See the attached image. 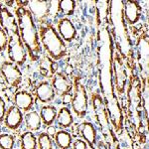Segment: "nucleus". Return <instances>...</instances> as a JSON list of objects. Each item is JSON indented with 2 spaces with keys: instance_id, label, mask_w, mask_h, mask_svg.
Returning a JSON list of instances; mask_svg holds the SVG:
<instances>
[{
  "instance_id": "1",
  "label": "nucleus",
  "mask_w": 149,
  "mask_h": 149,
  "mask_svg": "<svg viewBox=\"0 0 149 149\" xmlns=\"http://www.w3.org/2000/svg\"><path fill=\"white\" fill-rule=\"evenodd\" d=\"M97 43L100 93L104 100L110 124L113 128L114 133L119 138V136H121L124 132L125 116L119 98L115 93L113 85L112 59H113L114 42L109 24L97 28Z\"/></svg>"
},
{
  "instance_id": "2",
  "label": "nucleus",
  "mask_w": 149,
  "mask_h": 149,
  "mask_svg": "<svg viewBox=\"0 0 149 149\" xmlns=\"http://www.w3.org/2000/svg\"><path fill=\"white\" fill-rule=\"evenodd\" d=\"M109 21L114 47L118 50L129 73H137L133 41L123 18V1H109Z\"/></svg>"
},
{
  "instance_id": "3",
  "label": "nucleus",
  "mask_w": 149,
  "mask_h": 149,
  "mask_svg": "<svg viewBox=\"0 0 149 149\" xmlns=\"http://www.w3.org/2000/svg\"><path fill=\"white\" fill-rule=\"evenodd\" d=\"M16 4L18 6L15 8L14 15L17 20L19 36L27 50L29 59L32 62L40 61L43 49L40 43L38 25L26 7V1H16Z\"/></svg>"
},
{
  "instance_id": "4",
  "label": "nucleus",
  "mask_w": 149,
  "mask_h": 149,
  "mask_svg": "<svg viewBox=\"0 0 149 149\" xmlns=\"http://www.w3.org/2000/svg\"><path fill=\"white\" fill-rule=\"evenodd\" d=\"M40 43L43 51L54 62H58L67 56L68 47L58 34L56 27L52 22L38 26Z\"/></svg>"
},
{
  "instance_id": "5",
  "label": "nucleus",
  "mask_w": 149,
  "mask_h": 149,
  "mask_svg": "<svg viewBox=\"0 0 149 149\" xmlns=\"http://www.w3.org/2000/svg\"><path fill=\"white\" fill-rule=\"evenodd\" d=\"M134 57H135L137 73L141 83L148 81V62H149V42L147 29H142L133 42Z\"/></svg>"
},
{
  "instance_id": "6",
  "label": "nucleus",
  "mask_w": 149,
  "mask_h": 149,
  "mask_svg": "<svg viewBox=\"0 0 149 149\" xmlns=\"http://www.w3.org/2000/svg\"><path fill=\"white\" fill-rule=\"evenodd\" d=\"M73 98L71 102L72 111L79 118H85L88 112L90 97L88 91L79 76L73 78Z\"/></svg>"
},
{
  "instance_id": "7",
  "label": "nucleus",
  "mask_w": 149,
  "mask_h": 149,
  "mask_svg": "<svg viewBox=\"0 0 149 149\" xmlns=\"http://www.w3.org/2000/svg\"><path fill=\"white\" fill-rule=\"evenodd\" d=\"M112 73H113V85L115 93H116L118 98L122 97L125 95L129 72L123 59L119 54L118 50L115 47L113 50V59H112Z\"/></svg>"
},
{
  "instance_id": "8",
  "label": "nucleus",
  "mask_w": 149,
  "mask_h": 149,
  "mask_svg": "<svg viewBox=\"0 0 149 149\" xmlns=\"http://www.w3.org/2000/svg\"><path fill=\"white\" fill-rule=\"evenodd\" d=\"M6 54L8 60L13 64L17 65L18 67H23L27 61L28 54L27 50L24 46L22 40H21L19 32L11 35L9 37L8 46L6 49Z\"/></svg>"
},
{
  "instance_id": "9",
  "label": "nucleus",
  "mask_w": 149,
  "mask_h": 149,
  "mask_svg": "<svg viewBox=\"0 0 149 149\" xmlns=\"http://www.w3.org/2000/svg\"><path fill=\"white\" fill-rule=\"evenodd\" d=\"M0 74L10 88H17L23 81V73L20 67L10 61H3L0 64Z\"/></svg>"
},
{
  "instance_id": "10",
  "label": "nucleus",
  "mask_w": 149,
  "mask_h": 149,
  "mask_svg": "<svg viewBox=\"0 0 149 149\" xmlns=\"http://www.w3.org/2000/svg\"><path fill=\"white\" fill-rule=\"evenodd\" d=\"M26 7L30 13L32 14L36 24L38 26L43 25L49 22L50 19V9L49 1H39V0H32L26 1Z\"/></svg>"
},
{
  "instance_id": "11",
  "label": "nucleus",
  "mask_w": 149,
  "mask_h": 149,
  "mask_svg": "<svg viewBox=\"0 0 149 149\" xmlns=\"http://www.w3.org/2000/svg\"><path fill=\"white\" fill-rule=\"evenodd\" d=\"M143 16V8L139 1H123V18L128 27H134L140 22Z\"/></svg>"
},
{
  "instance_id": "12",
  "label": "nucleus",
  "mask_w": 149,
  "mask_h": 149,
  "mask_svg": "<svg viewBox=\"0 0 149 149\" xmlns=\"http://www.w3.org/2000/svg\"><path fill=\"white\" fill-rule=\"evenodd\" d=\"M76 132L80 138L85 140L90 149L97 148L98 142V133L97 126L92 121L85 120L79 123L76 127Z\"/></svg>"
},
{
  "instance_id": "13",
  "label": "nucleus",
  "mask_w": 149,
  "mask_h": 149,
  "mask_svg": "<svg viewBox=\"0 0 149 149\" xmlns=\"http://www.w3.org/2000/svg\"><path fill=\"white\" fill-rule=\"evenodd\" d=\"M56 30L65 43H72L77 39L78 30L73 21L68 17H60L56 22Z\"/></svg>"
},
{
  "instance_id": "14",
  "label": "nucleus",
  "mask_w": 149,
  "mask_h": 149,
  "mask_svg": "<svg viewBox=\"0 0 149 149\" xmlns=\"http://www.w3.org/2000/svg\"><path fill=\"white\" fill-rule=\"evenodd\" d=\"M50 83L58 97H64L65 95L71 93L73 91V81L63 72H56L52 74Z\"/></svg>"
},
{
  "instance_id": "15",
  "label": "nucleus",
  "mask_w": 149,
  "mask_h": 149,
  "mask_svg": "<svg viewBox=\"0 0 149 149\" xmlns=\"http://www.w3.org/2000/svg\"><path fill=\"white\" fill-rule=\"evenodd\" d=\"M0 27L7 33L8 37L19 32L15 15L3 3H0Z\"/></svg>"
},
{
  "instance_id": "16",
  "label": "nucleus",
  "mask_w": 149,
  "mask_h": 149,
  "mask_svg": "<svg viewBox=\"0 0 149 149\" xmlns=\"http://www.w3.org/2000/svg\"><path fill=\"white\" fill-rule=\"evenodd\" d=\"M34 97L38 102L42 104H51L56 98V93L49 81H42L38 83L34 90Z\"/></svg>"
},
{
  "instance_id": "17",
  "label": "nucleus",
  "mask_w": 149,
  "mask_h": 149,
  "mask_svg": "<svg viewBox=\"0 0 149 149\" xmlns=\"http://www.w3.org/2000/svg\"><path fill=\"white\" fill-rule=\"evenodd\" d=\"M24 121V113L15 105H10L6 109L3 125L10 131H17Z\"/></svg>"
},
{
  "instance_id": "18",
  "label": "nucleus",
  "mask_w": 149,
  "mask_h": 149,
  "mask_svg": "<svg viewBox=\"0 0 149 149\" xmlns=\"http://www.w3.org/2000/svg\"><path fill=\"white\" fill-rule=\"evenodd\" d=\"M36 102L35 97L28 91H18L13 95V105H15L24 114L33 109Z\"/></svg>"
},
{
  "instance_id": "19",
  "label": "nucleus",
  "mask_w": 149,
  "mask_h": 149,
  "mask_svg": "<svg viewBox=\"0 0 149 149\" xmlns=\"http://www.w3.org/2000/svg\"><path fill=\"white\" fill-rule=\"evenodd\" d=\"M74 113L69 107H62L58 109V113L55 122L60 129H68L74 125Z\"/></svg>"
},
{
  "instance_id": "20",
  "label": "nucleus",
  "mask_w": 149,
  "mask_h": 149,
  "mask_svg": "<svg viewBox=\"0 0 149 149\" xmlns=\"http://www.w3.org/2000/svg\"><path fill=\"white\" fill-rule=\"evenodd\" d=\"M95 22L97 28L109 24V1H95Z\"/></svg>"
},
{
  "instance_id": "21",
  "label": "nucleus",
  "mask_w": 149,
  "mask_h": 149,
  "mask_svg": "<svg viewBox=\"0 0 149 149\" xmlns=\"http://www.w3.org/2000/svg\"><path fill=\"white\" fill-rule=\"evenodd\" d=\"M24 123L27 131L32 132L39 131L43 125L40 113L36 109H32L24 114Z\"/></svg>"
},
{
  "instance_id": "22",
  "label": "nucleus",
  "mask_w": 149,
  "mask_h": 149,
  "mask_svg": "<svg viewBox=\"0 0 149 149\" xmlns=\"http://www.w3.org/2000/svg\"><path fill=\"white\" fill-rule=\"evenodd\" d=\"M73 140L72 133L66 129H59L53 136V141L58 149H71Z\"/></svg>"
},
{
  "instance_id": "23",
  "label": "nucleus",
  "mask_w": 149,
  "mask_h": 149,
  "mask_svg": "<svg viewBox=\"0 0 149 149\" xmlns=\"http://www.w3.org/2000/svg\"><path fill=\"white\" fill-rule=\"evenodd\" d=\"M40 116L42 124L45 127H49L53 125L56 120L58 109L55 105L52 104H43L40 109Z\"/></svg>"
},
{
  "instance_id": "24",
  "label": "nucleus",
  "mask_w": 149,
  "mask_h": 149,
  "mask_svg": "<svg viewBox=\"0 0 149 149\" xmlns=\"http://www.w3.org/2000/svg\"><path fill=\"white\" fill-rule=\"evenodd\" d=\"M21 149H38L37 136L32 131H25L19 136Z\"/></svg>"
},
{
  "instance_id": "25",
  "label": "nucleus",
  "mask_w": 149,
  "mask_h": 149,
  "mask_svg": "<svg viewBox=\"0 0 149 149\" xmlns=\"http://www.w3.org/2000/svg\"><path fill=\"white\" fill-rule=\"evenodd\" d=\"M77 8V1L74 0H60L59 1V14L61 17H70L74 14Z\"/></svg>"
},
{
  "instance_id": "26",
  "label": "nucleus",
  "mask_w": 149,
  "mask_h": 149,
  "mask_svg": "<svg viewBox=\"0 0 149 149\" xmlns=\"http://www.w3.org/2000/svg\"><path fill=\"white\" fill-rule=\"evenodd\" d=\"M16 144L15 136L8 132L0 133V149H14Z\"/></svg>"
},
{
  "instance_id": "27",
  "label": "nucleus",
  "mask_w": 149,
  "mask_h": 149,
  "mask_svg": "<svg viewBox=\"0 0 149 149\" xmlns=\"http://www.w3.org/2000/svg\"><path fill=\"white\" fill-rule=\"evenodd\" d=\"M38 149H54L53 138L47 132H41L37 137Z\"/></svg>"
},
{
  "instance_id": "28",
  "label": "nucleus",
  "mask_w": 149,
  "mask_h": 149,
  "mask_svg": "<svg viewBox=\"0 0 149 149\" xmlns=\"http://www.w3.org/2000/svg\"><path fill=\"white\" fill-rule=\"evenodd\" d=\"M9 37L7 33L0 27V54L3 52H6L7 46H8Z\"/></svg>"
},
{
  "instance_id": "29",
  "label": "nucleus",
  "mask_w": 149,
  "mask_h": 149,
  "mask_svg": "<svg viewBox=\"0 0 149 149\" xmlns=\"http://www.w3.org/2000/svg\"><path fill=\"white\" fill-rule=\"evenodd\" d=\"M50 18H57L59 15V1H49Z\"/></svg>"
},
{
  "instance_id": "30",
  "label": "nucleus",
  "mask_w": 149,
  "mask_h": 149,
  "mask_svg": "<svg viewBox=\"0 0 149 149\" xmlns=\"http://www.w3.org/2000/svg\"><path fill=\"white\" fill-rule=\"evenodd\" d=\"M71 149H90V148H88V144H86L85 140H83L81 138L79 137L73 140Z\"/></svg>"
},
{
  "instance_id": "31",
  "label": "nucleus",
  "mask_w": 149,
  "mask_h": 149,
  "mask_svg": "<svg viewBox=\"0 0 149 149\" xmlns=\"http://www.w3.org/2000/svg\"><path fill=\"white\" fill-rule=\"evenodd\" d=\"M6 102L4 100V98L0 95V123H3L4 120V116H5L6 113Z\"/></svg>"
},
{
  "instance_id": "32",
  "label": "nucleus",
  "mask_w": 149,
  "mask_h": 149,
  "mask_svg": "<svg viewBox=\"0 0 149 149\" xmlns=\"http://www.w3.org/2000/svg\"><path fill=\"white\" fill-rule=\"evenodd\" d=\"M63 73L66 74L67 77H69V78H71L72 76H73V74H74V67L72 66V65H67L66 67H65V70H64V72Z\"/></svg>"
},
{
  "instance_id": "33",
  "label": "nucleus",
  "mask_w": 149,
  "mask_h": 149,
  "mask_svg": "<svg viewBox=\"0 0 149 149\" xmlns=\"http://www.w3.org/2000/svg\"><path fill=\"white\" fill-rule=\"evenodd\" d=\"M63 97V103L65 104H68V103H71L72 98H73V93H68V95H65Z\"/></svg>"
},
{
  "instance_id": "34",
  "label": "nucleus",
  "mask_w": 149,
  "mask_h": 149,
  "mask_svg": "<svg viewBox=\"0 0 149 149\" xmlns=\"http://www.w3.org/2000/svg\"><path fill=\"white\" fill-rule=\"evenodd\" d=\"M46 132L53 138V136H54L55 133H56V127H55L54 125H51V126L47 127V131Z\"/></svg>"
},
{
  "instance_id": "35",
  "label": "nucleus",
  "mask_w": 149,
  "mask_h": 149,
  "mask_svg": "<svg viewBox=\"0 0 149 149\" xmlns=\"http://www.w3.org/2000/svg\"><path fill=\"white\" fill-rule=\"evenodd\" d=\"M95 149H109V148H107V146L105 145L104 142H103L102 140H98L97 148H95Z\"/></svg>"
},
{
  "instance_id": "36",
  "label": "nucleus",
  "mask_w": 149,
  "mask_h": 149,
  "mask_svg": "<svg viewBox=\"0 0 149 149\" xmlns=\"http://www.w3.org/2000/svg\"><path fill=\"white\" fill-rule=\"evenodd\" d=\"M1 130H2V127H1V123H0V133H1Z\"/></svg>"
},
{
  "instance_id": "37",
  "label": "nucleus",
  "mask_w": 149,
  "mask_h": 149,
  "mask_svg": "<svg viewBox=\"0 0 149 149\" xmlns=\"http://www.w3.org/2000/svg\"><path fill=\"white\" fill-rule=\"evenodd\" d=\"M127 149H132V145H130V146H128V148Z\"/></svg>"
}]
</instances>
